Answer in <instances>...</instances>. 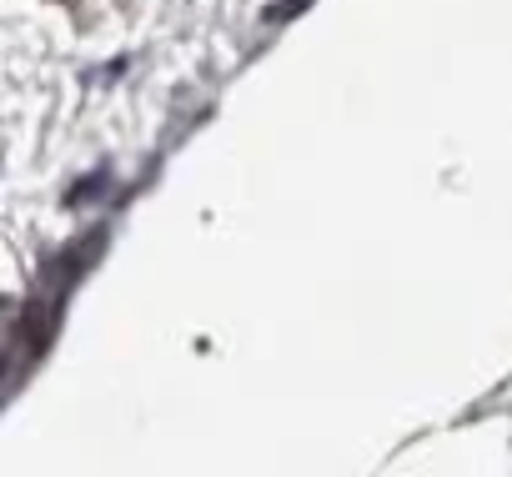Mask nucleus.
I'll return each mask as SVG.
<instances>
[{
	"instance_id": "f257e3e1",
	"label": "nucleus",
	"mask_w": 512,
	"mask_h": 477,
	"mask_svg": "<svg viewBox=\"0 0 512 477\" xmlns=\"http://www.w3.org/2000/svg\"><path fill=\"white\" fill-rule=\"evenodd\" d=\"M111 191V166H96L86 181H76L71 191H66V206H91L96 196H106Z\"/></svg>"
},
{
	"instance_id": "f03ea898",
	"label": "nucleus",
	"mask_w": 512,
	"mask_h": 477,
	"mask_svg": "<svg viewBox=\"0 0 512 477\" xmlns=\"http://www.w3.org/2000/svg\"><path fill=\"white\" fill-rule=\"evenodd\" d=\"M302 6H312V0H277V6H267V21H287V16L302 11Z\"/></svg>"
}]
</instances>
